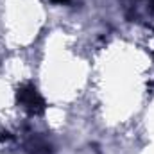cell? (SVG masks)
Listing matches in <instances>:
<instances>
[{
	"instance_id": "1",
	"label": "cell",
	"mask_w": 154,
	"mask_h": 154,
	"mask_svg": "<svg viewBox=\"0 0 154 154\" xmlns=\"http://www.w3.org/2000/svg\"><path fill=\"white\" fill-rule=\"evenodd\" d=\"M16 100L29 115H41L45 111V100L39 95V91L36 90L34 84L27 82V84L20 86L16 91Z\"/></svg>"
},
{
	"instance_id": "4",
	"label": "cell",
	"mask_w": 154,
	"mask_h": 154,
	"mask_svg": "<svg viewBox=\"0 0 154 154\" xmlns=\"http://www.w3.org/2000/svg\"><path fill=\"white\" fill-rule=\"evenodd\" d=\"M52 2H57V4H65V2H68V0H52Z\"/></svg>"
},
{
	"instance_id": "2",
	"label": "cell",
	"mask_w": 154,
	"mask_h": 154,
	"mask_svg": "<svg viewBox=\"0 0 154 154\" xmlns=\"http://www.w3.org/2000/svg\"><path fill=\"white\" fill-rule=\"evenodd\" d=\"M27 151L31 154H50V145H48L45 140L34 136V138H31V142L27 143Z\"/></svg>"
},
{
	"instance_id": "3",
	"label": "cell",
	"mask_w": 154,
	"mask_h": 154,
	"mask_svg": "<svg viewBox=\"0 0 154 154\" xmlns=\"http://www.w3.org/2000/svg\"><path fill=\"white\" fill-rule=\"evenodd\" d=\"M0 140H11V133H7V131H0Z\"/></svg>"
}]
</instances>
